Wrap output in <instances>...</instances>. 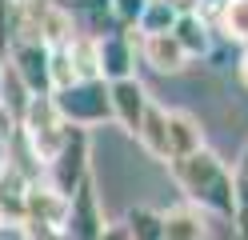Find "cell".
<instances>
[{"instance_id": "1", "label": "cell", "mask_w": 248, "mask_h": 240, "mask_svg": "<svg viewBox=\"0 0 248 240\" xmlns=\"http://www.w3.org/2000/svg\"><path fill=\"white\" fill-rule=\"evenodd\" d=\"M168 168H172L176 184H180L184 196H188L192 208L232 220V172H228V164L212 148H200L192 156H180Z\"/></svg>"}, {"instance_id": "2", "label": "cell", "mask_w": 248, "mask_h": 240, "mask_svg": "<svg viewBox=\"0 0 248 240\" xmlns=\"http://www.w3.org/2000/svg\"><path fill=\"white\" fill-rule=\"evenodd\" d=\"M48 100L56 108L60 124H68V128H88V124L112 120V104H108L104 80H72L68 88L48 92Z\"/></svg>"}, {"instance_id": "3", "label": "cell", "mask_w": 248, "mask_h": 240, "mask_svg": "<svg viewBox=\"0 0 248 240\" xmlns=\"http://www.w3.org/2000/svg\"><path fill=\"white\" fill-rule=\"evenodd\" d=\"M88 132L84 128H68L64 124V140H60V148H56V156L48 160V188L56 192V196H72L76 188H80V180L88 176Z\"/></svg>"}, {"instance_id": "4", "label": "cell", "mask_w": 248, "mask_h": 240, "mask_svg": "<svg viewBox=\"0 0 248 240\" xmlns=\"http://www.w3.org/2000/svg\"><path fill=\"white\" fill-rule=\"evenodd\" d=\"M20 136L28 144V152H32V160H40V164H48L56 156L60 140H64V124H60L48 96H32V104H28L24 120H20Z\"/></svg>"}, {"instance_id": "5", "label": "cell", "mask_w": 248, "mask_h": 240, "mask_svg": "<svg viewBox=\"0 0 248 240\" xmlns=\"http://www.w3.org/2000/svg\"><path fill=\"white\" fill-rule=\"evenodd\" d=\"M64 240H100L104 232V212H100V196L92 176H84L80 188L68 196V216H64Z\"/></svg>"}, {"instance_id": "6", "label": "cell", "mask_w": 248, "mask_h": 240, "mask_svg": "<svg viewBox=\"0 0 248 240\" xmlns=\"http://www.w3.org/2000/svg\"><path fill=\"white\" fill-rule=\"evenodd\" d=\"M8 64L16 68L24 80V88L32 96H48L52 92V76H48V44L40 40H12L8 48Z\"/></svg>"}, {"instance_id": "7", "label": "cell", "mask_w": 248, "mask_h": 240, "mask_svg": "<svg viewBox=\"0 0 248 240\" xmlns=\"http://www.w3.org/2000/svg\"><path fill=\"white\" fill-rule=\"evenodd\" d=\"M108 104H112V120H116L128 136L140 132V120H144V108H148V92H144V84H140L136 76L108 84Z\"/></svg>"}, {"instance_id": "8", "label": "cell", "mask_w": 248, "mask_h": 240, "mask_svg": "<svg viewBox=\"0 0 248 240\" xmlns=\"http://www.w3.org/2000/svg\"><path fill=\"white\" fill-rule=\"evenodd\" d=\"M132 40L128 32H108V36H96V68L104 84H116V80H128L132 76Z\"/></svg>"}, {"instance_id": "9", "label": "cell", "mask_w": 248, "mask_h": 240, "mask_svg": "<svg viewBox=\"0 0 248 240\" xmlns=\"http://www.w3.org/2000/svg\"><path fill=\"white\" fill-rule=\"evenodd\" d=\"M164 132H168V164L204 148V128L192 112H164Z\"/></svg>"}, {"instance_id": "10", "label": "cell", "mask_w": 248, "mask_h": 240, "mask_svg": "<svg viewBox=\"0 0 248 240\" xmlns=\"http://www.w3.org/2000/svg\"><path fill=\"white\" fill-rule=\"evenodd\" d=\"M64 216H68V200L56 196L48 184H28L24 192V220H36V224H52V228H64Z\"/></svg>"}, {"instance_id": "11", "label": "cell", "mask_w": 248, "mask_h": 240, "mask_svg": "<svg viewBox=\"0 0 248 240\" xmlns=\"http://www.w3.org/2000/svg\"><path fill=\"white\" fill-rule=\"evenodd\" d=\"M160 232H164V240H208L204 216H200V208H192V204L160 212Z\"/></svg>"}, {"instance_id": "12", "label": "cell", "mask_w": 248, "mask_h": 240, "mask_svg": "<svg viewBox=\"0 0 248 240\" xmlns=\"http://www.w3.org/2000/svg\"><path fill=\"white\" fill-rule=\"evenodd\" d=\"M176 44H180V52L184 56H204L208 48H212V36H208V24H204V16L200 12H180L176 16V24H172V32H168Z\"/></svg>"}, {"instance_id": "13", "label": "cell", "mask_w": 248, "mask_h": 240, "mask_svg": "<svg viewBox=\"0 0 248 240\" xmlns=\"http://www.w3.org/2000/svg\"><path fill=\"white\" fill-rule=\"evenodd\" d=\"M24 192H28V180L20 176V168L0 164V212H4V224H24Z\"/></svg>"}, {"instance_id": "14", "label": "cell", "mask_w": 248, "mask_h": 240, "mask_svg": "<svg viewBox=\"0 0 248 240\" xmlns=\"http://www.w3.org/2000/svg\"><path fill=\"white\" fill-rule=\"evenodd\" d=\"M140 56H144L156 72H180L184 64H188V56L180 52V44L168 36V32H160V36H144V40H140Z\"/></svg>"}, {"instance_id": "15", "label": "cell", "mask_w": 248, "mask_h": 240, "mask_svg": "<svg viewBox=\"0 0 248 240\" xmlns=\"http://www.w3.org/2000/svg\"><path fill=\"white\" fill-rule=\"evenodd\" d=\"M28 104H32V92L24 88V80L16 76V68H12V64L4 60V64H0V108H4L8 116L16 120V128H20Z\"/></svg>"}, {"instance_id": "16", "label": "cell", "mask_w": 248, "mask_h": 240, "mask_svg": "<svg viewBox=\"0 0 248 240\" xmlns=\"http://www.w3.org/2000/svg\"><path fill=\"white\" fill-rule=\"evenodd\" d=\"M136 140L144 144V152H148V156H156V160H164V164H168V132H164V108H160V104H152V100H148Z\"/></svg>"}, {"instance_id": "17", "label": "cell", "mask_w": 248, "mask_h": 240, "mask_svg": "<svg viewBox=\"0 0 248 240\" xmlns=\"http://www.w3.org/2000/svg\"><path fill=\"white\" fill-rule=\"evenodd\" d=\"M232 224H236L240 240H248V140L240 148L236 172H232Z\"/></svg>"}, {"instance_id": "18", "label": "cell", "mask_w": 248, "mask_h": 240, "mask_svg": "<svg viewBox=\"0 0 248 240\" xmlns=\"http://www.w3.org/2000/svg\"><path fill=\"white\" fill-rule=\"evenodd\" d=\"M176 16H180V8L172 4V0H148L136 24H140V32H144V36H160V32H172Z\"/></svg>"}, {"instance_id": "19", "label": "cell", "mask_w": 248, "mask_h": 240, "mask_svg": "<svg viewBox=\"0 0 248 240\" xmlns=\"http://www.w3.org/2000/svg\"><path fill=\"white\" fill-rule=\"evenodd\" d=\"M124 228H128V240H164V232H160V212H156V208H144V204L128 212Z\"/></svg>"}, {"instance_id": "20", "label": "cell", "mask_w": 248, "mask_h": 240, "mask_svg": "<svg viewBox=\"0 0 248 240\" xmlns=\"http://www.w3.org/2000/svg\"><path fill=\"white\" fill-rule=\"evenodd\" d=\"M220 28L228 40L248 44V0H224L220 4Z\"/></svg>"}, {"instance_id": "21", "label": "cell", "mask_w": 248, "mask_h": 240, "mask_svg": "<svg viewBox=\"0 0 248 240\" xmlns=\"http://www.w3.org/2000/svg\"><path fill=\"white\" fill-rule=\"evenodd\" d=\"M148 0H108V12H112V20L116 28H136V20H140V12H144Z\"/></svg>"}, {"instance_id": "22", "label": "cell", "mask_w": 248, "mask_h": 240, "mask_svg": "<svg viewBox=\"0 0 248 240\" xmlns=\"http://www.w3.org/2000/svg\"><path fill=\"white\" fill-rule=\"evenodd\" d=\"M12 40H16V4L12 0H0V64L8 60Z\"/></svg>"}, {"instance_id": "23", "label": "cell", "mask_w": 248, "mask_h": 240, "mask_svg": "<svg viewBox=\"0 0 248 240\" xmlns=\"http://www.w3.org/2000/svg\"><path fill=\"white\" fill-rule=\"evenodd\" d=\"M60 12H88V16H100L108 8V0H52Z\"/></svg>"}, {"instance_id": "24", "label": "cell", "mask_w": 248, "mask_h": 240, "mask_svg": "<svg viewBox=\"0 0 248 240\" xmlns=\"http://www.w3.org/2000/svg\"><path fill=\"white\" fill-rule=\"evenodd\" d=\"M16 132H20V128H16V120H12L8 112L0 108V144H12V140H16Z\"/></svg>"}, {"instance_id": "25", "label": "cell", "mask_w": 248, "mask_h": 240, "mask_svg": "<svg viewBox=\"0 0 248 240\" xmlns=\"http://www.w3.org/2000/svg\"><path fill=\"white\" fill-rule=\"evenodd\" d=\"M100 240H128V228H124V224H104Z\"/></svg>"}, {"instance_id": "26", "label": "cell", "mask_w": 248, "mask_h": 240, "mask_svg": "<svg viewBox=\"0 0 248 240\" xmlns=\"http://www.w3.org/2000/svg\"><path fill=\"white\" fill-rule=\"evenodd\" d=\"M240 76H244V84H248V48H244V60H240Z\"/></svg>"}, {"instance_id": "27", "label": "cell", "mask_w": 248, "mask_h": 240, "mask_svg": "<svg viewBox=\"0 0 248 240\" xmlns=\"http://www.w3.org/2000/svg\"><path fill=\"white\" fill-rule=\"evenodd\" d=\"M0 228H4V212H0Z\"/></svg>"}]
</instances>
